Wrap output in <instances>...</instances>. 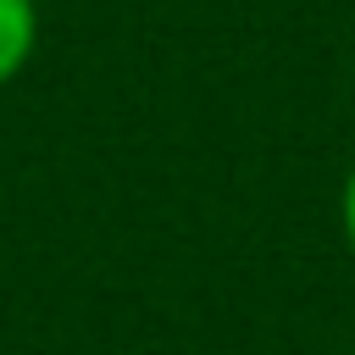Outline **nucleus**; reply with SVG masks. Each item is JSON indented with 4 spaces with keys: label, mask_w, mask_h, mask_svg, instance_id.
Masks as SVG:
<instances>
[{
    "label": "nucleus",
    "mask_w": 355,
    "mask_h": 355,
    "mask_svg": "<svg viewBox=\"0 0 355 355\" xmlns=\"http://www.w3.org/2000/svg\"><path fill=\"white\" fill-rule=\"evenodd\" d=\"M39 50V0H0V89L22 78Z\"/></svg>",
    "instance_id": "1"
},
{
    "label": "nucleus",
    "mask_w": 355,
    "mask_h": 355,
    "mask_svg": "<svg viewBox=\"0 0 355 355\" xmlns=\"http://www.w3.org/2000/svg\"><path fill=\"white\" fill-rule=\"evenodd\" d=\"M338 222H344V239L355 250V166L344 172V194H338Z\"/></svg>",
    "instance_id": "2"
}]
</instances>
